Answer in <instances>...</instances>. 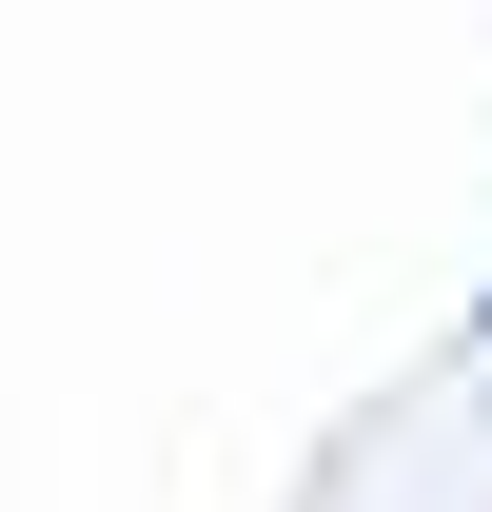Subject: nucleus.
Instances as JSON below:
<instances>
[{
    "instance_id": "1",
    "label": "nucleus",
    "mask_w": 492,
    "mask_h": 512,
    "mask_svg": "<svg viewBox=\"0 0 492 512\" xmlns=\"http://www.w3.org/2000/svg\"><path fill=\"white\" fill-rule=\"evenodd\" d=\"M473 316H492V296H473Z\"/></svg>"
}]
</instances>
